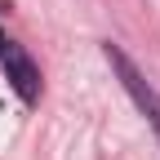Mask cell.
Masks as SVG:
<instances>
[{"instance_id": "3", "label": "cell", "mask_w": 160, "mask_h": 160, "mask_svg": "<svg viewBox=\"0 0 160 160\" xmlns=\"http://www.w3.org/2000/svg\"><path fill=\"white\" fill-rule=\"evenodd\" d=\"M5 45H9V40H5V31H0V53H5Z\"/></svg>"}, {"instance_id": "2", "label": "cell", "mask_w": 160, "mask_h": 160, "mask_svg": "<svg viewBox=\"0 0 160 160\" xmlns=\"http://www.w3.org/2000/svg\"><path fill=\"white\" fill-rule=\"evenodd\" d=\"M0 62H5V80L13 85V93L22 98L27 107H36V102H40V67L31 62V53L9 40L5 53H0Z\"/></svg>"}, {"instance_id": "1", "label": "cell", "mask_w": 160, "mask_h": 160, "mask_svg": "<svg viewBox=\"0 0 160 160\" xmlns=\"http://www.w3.org/2000/svg\"><path fill=\"white\" fill-rule=\"evenodd\" d=\"M102 53H107V62H111L116 80L125 85V93L133 98V107L147 116V125H151V129H156V138H160V89H156L151 80H147L142 71L133 67V58H129L125 49H120L116 40H107V45H102Z\"/></svg>"}]
</instances>
